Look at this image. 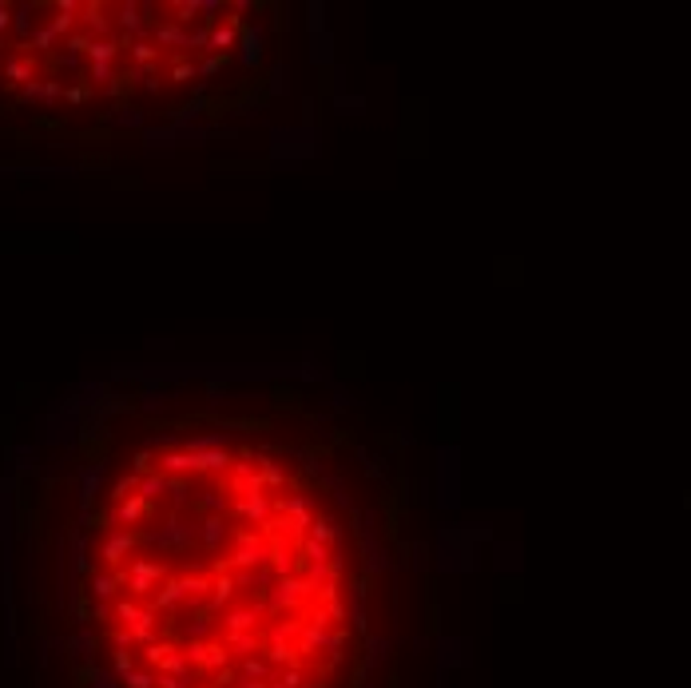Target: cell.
<instances>
[{
	"label": "cell",
	"instance_id": "obj_1",
	"mask_svg": "<svg viewBox=\"0 0 691 688\" xmlns=\"http://www.w3.org/2000/svg\"><path fill=\"white\" fill-rule=\"evenodd\" d=\"M271 561V537L259 533V529H239L235 533V553L219 565V573L235 569V573H247V569H262Z\"/></svg>",
	"mask_w": 691,
	"mask_h": 688
},
{
	"label": "cell",
	"instance_id": "obj_2",
	"mask_svg": "<svg viewBox=\"0 0 691 688\" xmlns=\"http://www.w3.org/2000/svg\"><path fill=\"white\" fill-rule=\"evenodd\" d=\"M314 589L310 581L302 577V573H294V577H279L271 589H266V597H262V613H286V609L302 605V601H310Z\"/></svg>",
	"mask_w": 691,
	"mask_h": 688
},
{
	"label": "cell",
	"instance_id": "obj_3",
	"mask_svg": "<svg viewBox=\"0 0 691 688\" xmlns=\"http://www.w3.org/2000/svg\"><path fill=\"white\" fill-rule=\"evenodd\" d=\"M230 514L239 521H247V526H259V533H262L279 517V509H274L271 494H262V497H230Z\"/></svg>",
	"mask_w": 691,
	"mask_h": 688
},
{
	"label": "cell",
	"instance_id": "obj_4",
	"mask_svg": "<svg viewBox=\"0 0 691 688\" xmlns=\"http://www.w3.org/2000/svg\"><path fill=\"white\" fill-rule=\"evenodd\" d=\"M159 581H167V565H163V561H131V569L123 573V585H128L135 597L159 589Z\"/></svg>",
	"mask_w": 691,
	"mask_h": 688
},
{
	"label": "cell",
	"instance_id": "obj_5",
	"mask_svg": "<svg viewBox=\"0 0 691 688\" xmlns=\"http://www.w3.org/2000/svg\"><path fill=\"white\" fill-rule=\"evenodd\" d=\"M151 514H155V501L131 494L128 501H120V506L111 509L108 521H111V526H135V521H143V517H151Z\"/></svg>",
	"mask_w": 691,
	"mask_h": 688
},
{
	"label": "cell",
	"instance_id": "obj_6",
	"mask_svg": "<svg viewBox=\"0 0 691 688\" xmlns=\"http://www.w3.org/2000/svg\"><path fill=\"white\" fill-rule=\"evenodd\" d=\"M195 533H199L195 526H187V521H179V517H171L163 529H155V533H151V541H155V545H163V549H187L191 541H195Z\"/></svg>",
	"mask_w": 691,
	"mask_h": 688
},
{
	"label": "cell",
	"instance_id": "obj_7",
	"mask_svg": "<svg viewBox=\"0 0 691 688\" xmlns=\"http://www.w3.org/2000/svg\"><path fill=\"white\" fill-rule=\"evenodd\" d=\"M326 637H330V617L318 609V613L310 617V625L298 633V645L294 648H298V653H318V648L326 645Z\"/></svg>",
	"mask_w": 691,
	"mask_h": 688
},
{
	"label": "cell",
	"instance_id": "obj_8",
	"mask_svg": "<svg viewBox=\"0 0 691 688\" xmlns=\"http://www.w3.org/2000/svg\"><path fill=\"white\" fill-rule=\"evenodd\" d=\"M135 545H140V533H135V529H120V533H111L108 541H103L100 557L108 561V565H120L128 553H135Z\"/></svg>",
	"mask_w": 691,
	"mask_h": 688
},
{
	"label": "cell",
	"instance_id": "obj_9",
	"mask_svg": "<svg viewBox=\"0 0 691 688\" xmlns=\"http://www.w3.org/2000/svg\"><path fill=\"white\" fill-rule=\"evenodd\" d=\"M274 509H279L282 517H291L294 526H302V529H310V521H314V501H310V497H302V494L279 497V501H274Z\"/></svg>",
	"mask_w": 691,
	"mask_h": 688
},
{
	"label": "cell",
	"instance_id": "obj_10",
	"mask_svg": "<svg viewBox=\"0 0 691 688\" xmlns=\"http://www.w3.org/2000/svg\"><path fill=\"white\" fill-rule=\"evenodd\" d=\"M259 617H266V613H262V601H259V605L227 609V621H223V633H254V628H259Z\"/></svg>",
	"mask_w": 691,
	"mask_h": 688
},
{
	"label": "cell",
	"instance_id": "obj_11",
	"mask_svg": "<svg viewBox=\"0 0 691 688\" xmlns=\"http://www.w3.org/2000/svg\"><path fill=\"white\" fill-rule=\"evenodd\" d=\"M116 24L128 32H147L151 24V4H135V0H128V4H120V16H116Z\"/></svg>",
	"mask_w": 691,
	"mask_h": 688
},
{
	"label": "cell",
	"instance_id": "obj_12",
	"mask_svg": "<svg viewBox=\"0 0 691 688\" xmlns=\"http://www.w3.org/2000/svg\"><path fill=\"white\" fill-rule=\"evenodd\" d=\"M271 573L274 581L279 577H294V545H286V541H271Z\"/></svg>",
	"mask_w": 691,
	"mask_h": 688
},
{
	"label": "cell",
	"instance_id": "obj_13",
	"mask_svg": "<svg viewBox=\"0 0 691 688\" xmlns=\"http://www.w3.org/2000/svg\"><path fill=\"white\" fill-rule=\"evenodd\" d=\"M262 660H266L271 668H291V665H298V648L286 645V640H266Z\"/></svg>",
	"mask_w": 691,
	"mask_h": 688
},
{
	"label": "cell",
	"instance_id": "obj_14",
	"mask_svg": "<svg viewBox=\"0 0 691 688\" xmlns=\"http://www.w3.org/2000/svg\"><path fill=\"white\" fill-rule=\"evenodd\" d=\"M239 56H242V64H247V68H254V64L262 60V28H254V24H247V28H242Z\"/></svg>",
	"mask_w": 691,
	"mask_h": 688
},
{
	"label": "cell",
	"instance_id": "obj_15",
	"mask_svg": "<svg viewBox=\"0 0 691 688\" xmlns=\"http://www.w3.org/2000/svg\"><path fill=\"white\" fill-rule=\"evenodd\" d=\"M254 462H259V466H254V474H259L262 489H282V486H286V470H282L279 462H271L266 454L254 457Z\"/></svg>",
	"mask_w": 691,
	"mask_h": 688
},
{
	"label": "cell",
	"instance_id": "obj_16",
	"mask_svg": "<svg viewBox=\"0 0 691 688\" xmlns=\"http://www.w3.org/2000/svg\"><path fill=\"white\" fill-rule=\"evenodd\" d=\"M223 645H227V653H239V657L262 653V640L254 637V633H223Z\"/></svg>",
	"mask_w": 691,
	"mask_h": 688
},
{
	"label": "cell",
	"instance_id": "obj_17",
	"mask_svg": "<svg viewBox=\"0 0 691 688\" xmlns=\"http://www.w3.org/2000/svg\"><path fill=\"white\" fill-rule=\"evenodd\" d=\"M155 44L159 48H187V28H179L175 21H159L155 24Z\"/></svg>",
	"mask_w": 691,
	"mask_h": 688
},
{
	"label": "cell",
	"instance_id": "obj_18",
	"mask_svg": "<svg viewBox=\"0 0 691 688\" xmlns=\"http://www.w3.org/2000/svg\"><path fill=\"white\" fill-rule=\"evenodd\" d=\"M310 537L330 549V545H338V541H342V526L334 521V517H314V521H310Z\"/></svg>",
	"mask_w": 691,
	"mask_h": 688
},
{
	"label": "cell",
	"instance_id": "obj_19",
	"mask_svg": "<svg viewBox=\"0 0 691 688\" xmlns=\"http://www.w3.org/2000/svg\"><path fill=\"white\" fill-rule=\"evenodd\" d=\"M80 12H84V21H88V36H91V40H96V36H100V40H108L111 21L103 16L100 4H80Z\"/></svg>",
	"mask_w": 691,
	"mask_h": 688
},
{
	"label": "cell",
	"instance_id": "obj_20",
	"mask_svg": "<svg viewBox=\"0 0 691 688\" xmlns=\"http://www.w3.org/2000/svg\"><path fill=\"white\" fill-rule=\"evenodd\" d=\"M183 601H187V593H183L179 577H167L159 585V593H155V609H175V605H183Z\"/></svg>",
	"mask_w": 691,
	"mask_h": 688
},
{
	"label": "cell",
	"instance_id": "obj_21",
	"mask_svg": "<svg viewBox=\"0 0 691 688\" xmlns=\"http://www.w3.org/2000/svg\"><path fill=\"white\" fill-rule=\"evenodd\" d=\"M223 537H227V521H223V517H203L199 521V541L207 549H219Z\"/></svg>",
	"mask_w": 691,
	"mask_h": 688
},
{
	"label": "cell",
	"instance_id": "obj_22",
	"mask_svg": "<svg viewBox=\"0 0 691 688\" xmlns=\"http://www.w3.org/2000/svg\"><path fill=\"white\" fill-rule=\"evenodd\" d=\"M116 617L123 621V628H135L143 621H155V609H140V605H131V601H120L116 605Z\"/></svg>",
	"mask_w": 691,
	"mask_h": 688
},
{
	"label": "cell",
	"instance_id": "obj_23",
	"mask_svg": "<svg viewBox=\"0 0 691 688\" xmlns=\"http://www.w3.org/2000/svg\"><path fill=\"white\" fill-rule=\"evenodd\" d=\"M294 549H298V553L306 557V565H330V561H334V557H330V549L322 545V541H314V537H302V541H298Z\"/></svg>",
	"mask_w": 691,
	"mask_h": 688
},
{
	"label": "cell",
	"instance_id": "obj_24",
	"mask_svg": "<svg viewBox=\"0 0 691 688\" xmlns=\"http://www.w3.org/2000/svg\"><path fill=\"white\" fill-rule=\"evenodd\" d=\"M230 665V653L227 645H215V640H203V668H210V672H223V668Z\"/></svg>",
	"mask_w": 691,
	"mask_h": 688
},
{
	"label": "cell",
	"instance_id": "obj_25",
	"mask_svg": "<svg viewBox=\"0 0 691 688\" xmlns=\"http://www.w3.org/2000/svg\"><path fill=\"white\" fill-rule=\"evenodd\" d=\"M235 44H239V32L230 28V24H215V28H210V48L219 52V56H227ZM210 48H207V52H210Z\"/></svg>",
	"mask_w": 691,
	"mask_h": 688
},
{
	"label": "cell",
	"instance_id": "obj_26",
	"mask_svg": "<svg viewBox=\"0 0 691 688\" xmlns=\"http://www.w3.org/2000/svg\"><path fill=\"white\" fill-rule=\"evenodd\" d=\"M223 442H227V434H195L183 442V450L187 454H207V450H223Z\"/></svg>",
	"mask_w": 691,
	"mask_h": 688
},
{
	"label": "cell",
	"instance_id": "obj_27",
	"mask_svg": "<svg viewBox=\"0 0 691 688\" xmlns=\"http://www.w3.org/2000/svg\"><path fill=\"white\" fill-rule=\"evenodd\" d=\"M123 44H116V40H91V48H88V60L91 64H116V52H120Z\"/></svg>",
	"mask_w": 691,
	"mask_h": 688
},
{
	"label": "cell",
	"instance_id": "obj_28",
	"mask_svg": "<svg viewBox=\"0 0 691 688\" xmlns=\"http://www.w3.org/2000/svg\"><path fill=\"white\" fill-rule=\"evenodd\" d=\"M239 677H254V680H274V668L259 657H242L239 665Z\"/></svg>",
	"mask_w": 691,
	"mask_h": 688
},
{
	"label": "cell",
	"instance_id": "obj_29",
	"mask_svg": "<svg viewBox=\"0 0 691 688\" xmlns=\"http://www.w3.org/2000/svg\"><path fill=\"white\" fill-rule=\"evenodd\" d=\"M140 497H147V501H155L159 494H167V474H147L140 477V489H135Z\"/></svg>",
	"mask_w": 691,
	"mask_h": 688
},
{
	"label": "cell",
	"instance_id": "obj_30",
	"mask_svg": "<svg viewBox=\"0 0 691 688\" xmlns=\"http://www.w3.org/2000/svg\"><path fill=\"white\" fill-rule=\"evenodd\" d=\"M230 593H235V577L219 573V581H215V593H210V613H219V609L230 601Z\"/></svg>",
	"mask_w": 691,
	"mask_h": 688
},
{
	"label": "cell",
	"instance_id": "obj_31",
	"mask_svg": "<svg viewBox=\"0 0 691 688\" xmlns=\"http://www.w3.org/2000/svg\"><path fill=\"white\" fill-rule=\"evenodd\" d=\"M100 482H103V466L100 462H91L88 470L80 474V486H84V501H91L96 497V489H100Z\"/></svg>",
	"mask_w": 691,
	"mask_h": 688
},
{
	"label": "cell",
	"instance_id": "obj_32",
	"mask_svg": "<svg viewBox=\"0 0 691 688\" xmlns=\"http://www.w3.org/2000/svg\"><path fill=\"white\" fill-rule=\"evenodd\" d=\"M131 60H135V68H151V64L159 60V48L147 40H135L131 44Z\"/></svg>",
	"mask_w": 691,
	"mask_h": 688
},
{
	"label": "cell",
	"instance_id": "obj_33",
	"mask_svg": "<svg viewBox=\"0 0 691 688\" xmlns=\"http://www.w3.org/2000/svg\"><path fill=\"white\" fill-rule=\"evenodd\" d=\"M120 581H123V573H100V577L91 581V593H96L100 601H108L111 593H116V585H120Z\"/></svg>",
	"mask_w": 691,
	"mask_h": 688
},
{
	"label": "cell",
	"instance_id": "obj_34",
	"mask_svg": "<svg viewBox=\"0 0 691 688\" xmlns=\"http://www.w3.org/2000/svg\"><path fill=\"white\" fill-rule=\"evenodd\" d=\"M159 668H163V677H183L191 665H187V657H183V653H175V648H171L167 657L159 660Z\"/></svg>",
	"mask_w": 691,
	"mask_h": 688
},
{
	"label": "cell",
	"instance_id": "obj_35",
	"mask_svg": "<svg viewBox=\"0 0 691 688\" xmlns=\"http://www.w3.org/2000/svg\"><path fill=\"white\" fill-rule=\"evenodd\" d=\"M179 585H183L187 597H203V593L210 589V577L207 573H191V577H179Z\"/></svg>",
	"mask_w": 691,
	"mask_h": 688
},
{
	"label": "cell",
	"instance_id": "obj_36",
	"mask_svg": "<svg viewBox=\"0 0 691 688\" xmlns=\"http://www.w3.org/2000/svg\"><path fill=\"white\" fill-rule=\"evenodd\" d=\"M135 489H140V474H128V477H120V482L111 486V497H116V506H120V501H128V497L135 494Z\"/></svg>",
	"mask_w": 691,
	"mask_h": 688
},
{
	"label": "cell",
	"instance_id": "obj_37",
	"mask_svg": "<svg viewBox=\"0 0 691 688\" xmlns=\"http://www.w3.org/2000/svg\"><path fill=\"white\" fill-rule=\"evenodd\" d=\"M171 12H175V24L183 28L187 21H195V16H199V0H175V4H171Z\"/></svg>",
	"mask_w": 691,
	"mask_h": 688
},
{
	"label": "cell",
	"instance_id": "obj_38",
	"mask_svg": "<svg viewBox=\"0 0 691 688\" xmlns=\"http://www.w3.org/2000/svg\"><path fill=\"white\" fill-rule=\"evenodd\" d=\"M298 633H302V628L294 625V621H282V625L266 628V640H286V645H291V640H298Z\"/></svg>",
	"mask_w": 691,
	"mask_h": 688
},
{
	"label": "cell",
	"instance_id": "obj_39",
	"mask_svg": "<svg viewBox=\"0 0 691 688\" xmlns=\"http://www.w3.org/2000/svg\"><path fill=\"white\" fill-rule=\"evenodd\" d=\"M4 72H9V80H16V84H32V60H9L4 64Z\"/></svg>",
	"mask_w": 691,
	"mask_h": 688
},
{
	"label": "cell",
	"instance_id": "obj_40",
	"mask_svg": "<svg viewBox=\"0 0 691 688\" xmlns=\"http://www.w3.org/2000/svg\"><path fill=\"white\" fill-rule=\"evenodd\" d=\"M381 660H386V640L370 637V640H366V668L381 665Z\"/></svg>",
	"mask_w": 691,
	"mask_h": 688
},
{
	"label": "cell",
	"instance_id": "obj_41",
	"mask_svg": "<svg viewBox=\"0 0 691 688\" xmlns=\"http://www.w3.org/2000/svg\"><path fill=\"white\" fill-rule=\"evenodd\" d=\"M199 506L207 509L210 517H219L223 509H230V501H227V497H223V494H203V497H199Z\"/></svg>",
	"mask_w": 691,
	"mask_h": 688
},
{
	"label": "cell",
	"instance_id": "obj_42",
	"mask_svg": "<svg viewBox=\"0 0 691 688\" xmlns=\"http://www.w3.org/2000/svg\"><path fill=\"white\" fill-rule=\"evenodd\" d=\"M322 613H326L330 621H350V613H346V601H342V597L322 601Z\"/></svg>",
	"mask_w": 691,
	"mask_h": 688
},
{
	"label": "cell",
	"instance_id": "obj_43",
	"mask_svg": "<svg viewBox=\"0 0 691 688\" xmlns=\"http://www.w3.org/2000/svg\"><path fill=\"white\" fill-rule=\"evenodd\" d=\"M219 12H223V4H219V0H199V16H203V24H207V28H215Z\"/></svg>",
	"mask_w": 691,
	"mask_h": 688
},
{
	"label": "cell",
	"instance_id": "obj_44",
	"mask_svg": "<svg viewBox=\"0 0 691 688\" xmlns=\"http://www.w3.org/2000/svg\"><path fill=\"white\" fill-rule=\"evenodd\" d=\"M88 48H91V36H88V32H72V36H68V56H80V52L88 56Z\"/></svg>",
	"mask_w": 691,
	"mask_h": 688
},
{
	"label": "cell",
	"instance_id": "obj_45",
	"mask_svg": "<svg viewBox=\"0 0 691 688\" xmlns=\"http://www.w3.org/2000/svg\"><path fill=\"white\" fill-rule=\"evenodd\" d=\"M187 48H210V28H207V24H199V28L187 32Z\"/></svg>",
	"mask_w": 691,
	"mask_h": 688
},
{
	"label": "cell",
	"instance_id": "obj_46",
	"mask_svg": "<svg viewBox=\"0 0 691 688\" xmlns=\"http://www.w3.org/2000/svg\"><path fill=\"white\" fill-rule=\"evenodd\" d=\"M123 684H128V688H155V677H151V672H143V668H135V672H128V677H123Z\"/></svg>",
	"mask_w": 691,
	"mask_h": 688
},
{
	"label": "cell",
	"instance_id": "obj_47",
	"mask_svg": "<svg viewBox=\"0 0 691 688\" xmlns=\"http://www.w3.org/2000/svg\"><path fill=\"white\" fill-rule=\"evenodd\" d=\"M151 466H155V457L147 454V450H140V454L131 457V474H140V477H147L151 474Z\"/></svg>",
	"mask_w": 691,
	"mask_h": 688
},
{
	"label": "cell",
	"instance_id": "obj_48",
	"mask_svg": "<svg viewBox=\"0 0 691 688\" xmlns=\"http://www.w3.org/2000/svg\"><path fill=\"white\" fill-rule=\"evenodd\" d=\"M219 68H223V56H210V60H203L199 68H195V76H199V80H210Z\"/></svg>",
	"mask_w": 691,
	"mask_h": 688
},
{
	"label": "cell",
	"instance_id": "obj_49",
	"mask_svg": "<svg viewBox=\"0 0 691 688\" xmlns=\"http://www.w3.org/2000/svg\"><path fill=\"white\" fill-rule=\"evenodd\" d=\"M64 96H68V104H88L91 88H88V84H72V88L64 91Z\"/></svg>",
	"mask_w": 691,
	"mask_h": 688
},
{
	"label": "cell",
	"instance_id": "obj_50",
	"mask_svg": "<svg viewBox=\"0 0 691 688\" xmlns=\"http://www.w3.org/2000/svg\"><path fill=\"white\" fill-rule=\"evenodd\" d=\"M155 688H191V677H155Z\"/></svg>",
	"mask_w": 691,
	"mask_h": 688
},
{
	"label": "cell",
	"instance_id": "obj_51",
	"mask_svg": "<svg viewBox=\"0 0 691 688\" xmlns=\"http://www.w3.org/2000/svg\"><path fill=\"white\" fill-rule=\"evenodd\" d=\"M48 44H56V32H52V28H36V32H32V48H48Z\"/></svg>",
	"mask_w": 691,
	"mask_h": 688
},
{
	"label": "cell",
	"instance_id": "obj_52",
	"mask_svg": "<svg viewBox=\"0 0 691 688\" xmlns=\"http://www.w3.org/2000/svg\"><path fill=\"white\" fill-rule=\"evenodd\" d=\"M167 494L175 497V501H187V482H183V477H167Z\"/></svg>",
	"mask_w": 691,
	"mask_h": 688
},
{
	"label": "cell",
	"instance_id": "obj_53",
	"mask_svg": "<svg viewBox=\"0 0 691 688\" xmlns=\"http://www.w3.org/2000/svg\"><path fill=\"white\" fill-rule=\"evenodd\" d=\"M111 645L120 648V653H128V648L135 645V637H131L128 628H116V633H111Z\"/></svg>",
	"mask_w": 691,
	"mask_h": 688
},
{
	"label": "cell",
	"instance_id": "obj_54",
	"mask_svg": "<svg viewBox=\"0 0 691 688\" xmlns=\"http://www.w3.org/2000/svg\"><path fill=\"white\" fill-rule=\"evenodd\" d=\"M128 672H135V660H131V653H116V677H128Z\"/></svg>",
	"mask_w": 691,
	"mask_h": 688
},
{
	"label": "cell",
	"instance_id": "obj_55",
	"mask_svg": "<svg viewBox=\"0 0 691 688\" xmlns=\"http://www.w3.org/2000/svg\"><path fill=\"white\" fill-rule=\"evenodd\" d=\"M207 633H210V621H207V617H199L195 625L187 628V637H191V640H207Z\"/></svg>",
	"mask_w": 691,
	"mask_h": 688
},
{
	"label": "cell",
	"instance_id": "obj_56",
	"mask_svg": "<svg viewBox=\"0 0 691 688\" xmlns=\"http://www.w3.org/2000/svg\"><path fill=\"white\" fill-rule=\"evenodd\" d=\"M191 76H195V64H187V60H179L171 68V80H191Z\"/></svg>",
	"mask_w": 691,
	"mask_h": 688
},
{
	"label": "cell",
	"instance_id": "obj_57",
	"mask_svg": "<svg viewBox=\"0 0 691 688\" xmlns=\"http://www.w3.org/2000/svg\"><path fill=\"white\" fill-rule=\"evenodd\" d=\"M91 80L111 84V64H91Z\"/></svg>",
	"mask_w": 691,
	"mask_h": 688
},
{
	"label": "cell",
	"instance_id": "obj_58",
	"mask_svg": "<svg viewBox=\"0 0 691 688\" xmlns=\"http://www.w3.org/2000/svg\"><path fill=\"white\" fill-rule=\"evenodd\" d=\"M91 688H120V684H116V677H111V672H96Z\"/></svg>",
	"mask_w": 691,
	"mask_h": 688
},
{
	"label": "cell",
	"instance_id": "obj_59",
	"mask_svg": "<svg viewBox=\"0 0 691 688\" xmlns=\"http://www.w3.org/2000/svg\"><path fill=\"white\" fill-rule=\"evenodd\" d=\"M235 688H266V680H254V677H239Z\"/></svg>",
	"mask_w": 691,
	"mask_h": 688
},
{
	"label": "cell",
	"instance_id": "obj_60",
	"mask_svg": "<svg viewBox=\"0 0 691 688\" xmlns=\"http://www.w3.org/2000/svg\"><path fill=\"white\" fill-rule=\"evenodd\" d=\"M108 617H111V609L100 601V605H96V621H108Z\"/></svg>",
	"mask_w": 691,
	"mask_h": 688
},
{
	"label": "cell",
	"instance_id": "obj_61",
	"mask_svg": "<svg viewBox=\"0 0 691 688\" xmlns=\"http://www.w3.org/2000/svg\"><path fill=\"white\" fill-rule=\"evenodd\" d=\"M9 21H12V12H9V9H4V4H0V32L9 28Z\"/></svg>",
	"mask_w": 691,
	"mask_h": 688
},
{
	"label": "cell",
	"instance_id": "obj_62",
	"mask_svg": "<svg viewBox=\"0 0 691 688\" xmlns=\"http://www.w3.org/2000/svg\"><path fill=\"white\" fill-rule=\"evenodd\" d=\"M302 688H326V684H322V680H314V684H302Z\"/></svg>",
	"mask_w": 691,
	"mask_h": 688
},
{
	"label": "cell",
	"instance_id": "obj_63",
	"mask_svg": "<svg viewBox=\"0 0 691 688\" xmlns=\"http://www.w3.org/2000/svg\"><path fill=\"white\" fill-rule=\"evenodd\" d=\"M199 688H219V684H199Z\"/></svg>",
	"mask_w": 691,
	"mask_h": 688
}]
</instances>
